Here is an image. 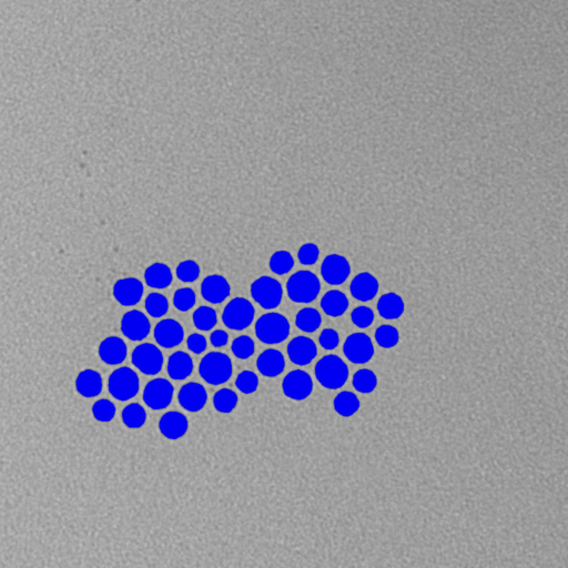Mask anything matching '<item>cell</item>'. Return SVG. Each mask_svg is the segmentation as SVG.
Returning a JSON list of instances; mask_svg holds the SVG:
<instances>
[{"mask_svg": "<svg viewBox=\"0 0 568 568\" xmlns=\"http://www.w3.org/2000/svg\"><path fill=\"white\" fill-rule=\"evenodd\" d=\"M378 376L374 373L373 371L369 370V369H362L358 370L354 375H353L352 383L353 386L360 393L369 394L373 392L378 386Z\"/></svg>", "mask_w": 568, "mask_h": 568, "instance_id": "obj_35", "label": "cell"}, {"mask_svg": "<svg viewBox=\"0 0 568 568\" xmlns=\"http://www.w3.org/2000/svg\"><path fill=\"white\" fill-rule=\"evenodd\" d=\"M236 386L245 395L254 393L259 388V376L252 371H242L241 373L236 376Z\"/></svg>", "mask_w": 568, "mask_h": 568, "instance_id": "obj_41", "label": "cell"}, {"mask_svg": "<svg viewBox=\"0 0 568 568\" xmlns=\"http://www.w3.org/2000/svg\"><path fill=\"white\" fill-rule=\"evenodd\" d=\"M153 336L159 347L172 349L178 347L184 341V327L177 320L164 319L156 325Z\"/></svg>", "mask_w": 568, "mask_h": 568, "instance_id": "obj_15", "label": "cell"}, {"mask_svg": "<svg viewBox=\"0 0 568 568\" xmlns=\"http://www.w3.org/2000/svg\"><path fill=\"white\" fill-rule=\"evenodd\" d=\"M189 430V421L184 413L178 411H170L164 413L159 421V431L161 435L168 440H180L187 434Z\"/></svg>", "mask_w": 568, "mask_h": 568, "instance_id": "obj_19", "label": "cell"}, {"mask_svg": "<svg viewBox=\"0 0 568 568\" xmlns=\"http://www.w3.org/2000/svg\"><path fill=\"white\" fill-rule=\"evenodd\" d=\"M256 309L248 299L234 297L225 306L222 312V322L227 329L242 331L250 327Z\"/></svg>", "mask_w": 568, "mask_h": 568, "instance_id": "obj_6", "label": "cell"}, {"mask_svg": "<svg viewBox=\"0 0 568 568\" xmlns=\"http://www.w3.org/2000/svg\"><path fill=\"white\" fill-rule=\"evenodd\" d=\"M343 353L354 365H365L373 358V342L365 333H353L344 342Z\"/></svg>", "mask_w": 568, "mask_h": 568, "instance_id": "obj_10", "label": "cell"}, {"mask_svg": "<svg viewBox=\"0 0 568 568\" xmlns=\"http://www.w3.org/2000/svg\"><path fill=\"white\" fill-rule=\"evenodd\" d=\"M350 273V262L341 254H330L321 264V275L330 286H341Z\"/></svg>", "mask_w": 568, "mask_h": 568, "instance_id": "obj_12", "label": "cell"}, {"mask_svg": "<svg viewBox=\"0 0 568 568\" xmlns=\"http://www.w3.org/2000/svg\"><path fill=\"white\" fill-rule=\"evenodd\" d=\"M349 308V299L343 292L338 290H331L327 292L321 299V309L325 314L332 318L341 317Z\"/></svg>", "mask_w": 568, "mask_h": 568, "instance_id": "obj_27", "label": "cell"}, {"mask_svg": "<svg viewBox=\"0 0 568 568\" xmlns=\"http://www.w3.org/2000/svg\"><path fill=\"white\" fill-rule=\"evenodd\" d=\"M250 293L254 302L265 310L275 309L282 302V284L269 275L254 280L250 286Z\"/></svg>", "mask_w": 568, "mask_h": 568, "instance_id": "obj_7", "label": "cell"}, {"mask_svg": "<svg viewBox=\"0 0 568 568\" xmlns=\"http://www.w3.org/2000/svg\"><path fill=\"white\" fill-rule=\"evenodd\" d=\"M178 402L181 408L191 413L201 411L207 405L208 393L203 385L197 382H189L181 386L178 393Z\"/></svg>", "mask_w": 568, "mask_h": 568, "instance_id": "obj_16", "label": "cell"}, {"mask_svg": "<svg viewBox=\"0 0 568 568\" xmlns=\"http://www.w3.org/2000/svg\"><path fill=\"white\" fill-rule=\"evenodd\" d=\"M98 356L106 365H121L128 356V347L119 336H108L99 344Z\"/></svg>", "mask_w": 568, "mask_h": 568, "instance_id": "obj_20", "label": "cell"}, {"mask_svg": "<svg viewBox=\"0 0 568 568\" xmlns=\"http://www.w3.org/2000/svg\"><path fill=\"white\" fill-rule=\"evenodd\" d=\"M201 268L195 260H184L175 269V275L181 282L193 283L198 280Z\"/></svg>", "mask_w": 568, "mask_h": 568, "instance_id": "obj_38", "label": "cell"}, {"mask_svg": "<svg viewBox=\"0 0 568 568\" xmlns=\"http://www.w3.org/2000/svg\"><path fill=\"white\" fill-rule=\"evenodd\" d=\"M143 279L147 286L156 290H164L171 286L173 280L171 268L169 265L162 262H155L149 265L145 270Z\"/></svg>", "mask_w": 568, "mask_h": 568, "instance_id": "obj_25", "label": "cell"}, {"mask_svg": "<svg viewBox=\"0 0 568 568\" xmlns=\"http://www.w3.org/2000/svg\"><path fill=\"white\" fill-rule=\"evenodd\" d=\"M374 336H375L376 343L383 349H392V347H397L399 341V330L388 324L378 328Z\"/></svg>", "mask_w": 568, "mask_h": 568, "instance_id": "obj_36", "label": "cell"}, {"mask_svg": "<svg viewBox=\"0 0 568 568\" xmlns=\"http://www.w3.org/2000/svg\"><path fill=\"white\" fill-rule=\"evenodd\" d=\"M379 281L373 274L362 272L358 274L351 282L350 291L356 300L367 302L376 297L379 292Z\"/></svg>", "mask_w": 568, "mask_h": 568, "instance_id": "obj_22", "label": "cell"}, {"mask_svg": "<svg viewBox=\"0 0 568 568\" xmlns=\"http://www.w3.org/2000/svg\"><path fill=\"white\" fill-rule=\"evenodd\" d=\"M319 258H320V249H319L318 245L312 243V242H308V243L301 245L300 249L297 251V259L300 261L301 264H315L318 262Z\"/></svg>", "mask_w": 568, "mask_h": 568, "instance_id": "obj_43", "label": "cell"}, {"mask_svg": "<svg viewBox=\"0 0 568 568\" xmlns=\"http://www.w3.org/2000/svg\"><path fill=\"white\" fill-rule=\"evenodd\" d=\"M319 343L324 350H335L340 344V335L333 329H324L319 336Z\"/></svg>", "mask_w": 568, "mask_h": 568, "instance_id": "obj_44", "label": "cell"}, {"mask_svg": "<svg viewBox=\"0 0 568 568\" xmlns=\"http://www.w3.org/2000/svg\"><path fill=\"white\" fill-rule=\"evenodd\" d=\"M254 331L259 341L274 345L286 341L290 335L291 325L284 315L277 312H269L258 319Z\"/></svg>", "mask_w": 568, "mask_h": 568, "instance_id": "obj_3", "label": "cell"}, {"mask_svg": "<svg viewBox=\"0 0 568 568\" xmlns=\"http://www.w3.org/2000/svg\"><path fill=\"white\" fill-rule=\"evenodd\" d=\"M361 403L356 394L344 391L338 393L333 401V408L335 412L343 417H350L358 413Z\"/></svg>", "mask_w": 568, "mask_h": 568, "instance_id": "obj_28", "label": "cell"}, {"mask_svg": "<svg viewBox=\"0 0 568 568\" xmlns=\"http://www.w3.org/2000/svg\"><path fill=\"white\" fill-rule=\"evenodd\" d=\"M314 373L315 378L323 388L338 390L349 379V367L340 356L330 354L317 362Z\"/></svg>", "mask_w": 568, "mask_h": 568, "instance_id": "obj_1", "label": "cell"}, {"mask_svg": "<svg viewBox=\"0 0 568 568\" xmlns=\"http://www.w3.org/2000/svg\"><path fill=\"white\" fill-rule=\"evenodd\" d=\"M321 282L318 275L308 270L295 272L286 282V293L295 304H311L319 297Z\"/></svg>", "mask_w": 568, "mask_h": 568, "instance_id": "obj_2", "label": "cell"}, {"mask_svg": "<svg viewBox=\"0 0 568 568\" xmlns=\"http://www.w3.org/2000/svg\"><path fill=\"white\" fill-rule=\"evenodd\" d=\"M132 362L134 367L146 375H157L164 367L162 351L152 343L139 344L132 351Z\"/></svg>", "mask_w": 568, "mask_h": 568, "instance_id": "obj_8", "label": "cell"}, {"mask_svg": "<svg viewBox=\"0 0 568 568\" xmlns=\"http://www.w3.org/2000/svg\"><path fill=\"white\" fill-rule=\"evenodd\" d=\"M143 293L145 286L136 277H123L114 283V297L121 306H136L140 302Z\"/></svg>", "mask_w": 568, "mask_h": 568, "instance_id": "obj_17", "label": "cell"}, {"mask_svg": "<svg viewBox=\"0 0 568 568\" xmlns=\"http://www.w3.org/2000/svg\"><path fill=\"white\" fill-rule=\"evenodd\" d=\"M145 308L147 313L152 318H162L169 311V301L166 295L159 292H152L145 301Z\"/></svg>", "mask_w": 568, "mask_h": 568, "instance_id": "obj_34", "label": "cell"}, {"mask_svg": "<svg viewBox=\"0 0 568 568\" xmlns=\"http://www.w3.org/2000/svg\"><path fill=\"white\" fill-rule=\"evenodd\" d=\"M269 268L277 275H284L295 268V258L288 251H275L269 260Z\"/></svg>", "mask_w": 568, "mask_h": 568, "instance_id": "obj_33", "label": "cell"}, {"mask_svg": "<svg viewBox=\"0 0 568 568\" xmlns=\"http://www.w3.org/2000/svg\"><path fill=\"white\" fill-rule=\"evenodd\" d=\"M175 395V388L171 382L162 378L151 380L143 388L145 404L153 411L164 410L171 404Z\"/></svg>", "mask_w": 568, "mask_h": 568, "instance_id": "obj_9", "label": "cell"}, {"mask_svg": "<svg viewBox=\"0 0 568 568\" xmlns=\"http://www.w3.org/2000/svg\"><path fill=\"white\" fill-rule=\"evenodd\" d=\"M123 424L132 430L143 428L147 422V412L139 403H130L121 413Z\"/></svg>", "mask_w": 568, "mask_h": 568, "instance_id": "obj_30", "label": "cell"}, {"mask_svg": "<svg viewBox=\"0 0 568 568\" xmlns=\"http://www.w3.org/2000/svg\"><path fill=\"white\" fill-rule=\"evenodd\" d=\"M198 370L201 379L208 384L222 385L231 379L234 365L225 353L210 352L202 358Z\"/></svg>", "mask_w": 568, "mask_h": 568, "instance_id": "obj_4", "label": "cell"}, {"mask_svg": "<svg viewBox=\"0 0 568 568\" xmlns=\"http://www.w3.org/2000/svg\"><path fill=\"white\" fill-rule=\"evenodd\" d=\"M92 415L98 422L108 423L114 420L117 413L116 405L110 399H98L92 405Z\"/></svg>", "mask_w": 568, "mask_h": 568, "instance_id": "obj_40", "label": "cell"}, {"mask_svg": "<svg viewBox=\"0 0 568 568\" xmlns=\"http://www.w3.org/2000/svg\"><path fill=\"white\" fill-rule=\"evenodd\" d=\"M351 320L353 324L360 329H365L373 323L374 312L369 306H358L351 313Z\"/></svg>", "mask_w": 568, "mask_h": 568, "instance_id": "obj_42", "label": "cell"}, {"mask_svg": "<svg viewBox=\"0 0 568 568\" xmlns=\"http://www.w3.org/2000/svg\"><path fill=\"white\" fill-rule=\"evenodd\" d=\"M140 390V380L136 371L128 367L114 370L108 379V391L114 399L125 402L134 399Z\"/></svg>", "mask_w": 568, "mask_h": 568, "instance_id": "obj_5", "label": "cell"}, {"mask_svg": "<svg viewBox=\"0 0 568 568\" xmlns=\"http://www.w3.org/2000/svg\"><path fill=\"white\" fill-rule=\"evenodd\" d=\"M120 329L125 338L132 341H143L151 331V324L143 312L132 310L123 314Z\"/></svg>", "mask_w": 568, "mask_h": 568, "instance_id": "obj_13", "label": "cell"}, {"mask_svg": "<svg viewBox=\"0 0 568 568\" xmlns=\"http://www.w3.org/2000/svg\"><path fill=\"white\" fill-rule=\"evenodd\" d=\"M378 311L382 318L386 320H395L402 317L405 311V304L401 295L388 292L380 297L378 302Z\"/></svg>", "mask_w": 568, "mask_h": 568, "instance_id": "obj_26", "label": "cell"}, {"mask_svg": "<svg viewBox=\"0 0 568 568\" xmlns=\"http://www.w3.org/2000/svg\"><path fill=\"white\" fill-rule=\"evenodd\" d=\"M188 350L193 354H202L208 347V340L200 333H193L187 338Z\"/></svg>", "mask_w": 568, "mask_h": 568, "instance_id": "obj_45", "label": "cell"}, {"mask_svg": "<svg viewBox=\"0 0 568 568\" xmlns=\"http://www.w3.org/2000/svg\"><path fill=\"white\" fill-rule=\"evenodd\" d=\"M231 352L239 360H248L256 352V343L248 335H240L231 343Z\"/></svg>", "mask_w": 568, "mask_h": 568, "instance_id": "obj_37", "label": "cell"}, {"mask_svg": "<svg viewBox=\"0 0 568 568\" xmlns=\"http://www.w3.org/2000/svg\"><path fill=\"white\" fill-rule=\"evenodd\" d=\"M172 302L178 311L188 312L197 304V295L191 288H180L175 292Z\"/></svg>", "mask_w": 568, "mask_h": 568, "instance_id": "obj_39", "label": "cell"}, {"mask_svg": "<svg viewBox=\"0 0 568 568\" xmlns=\"http://www.w3.org/2000/svg\"><path fill=\"white\" fill-rule=\"evenodd\" d=\"M75 385H76L77 392L82 397L91 399V397H98L101 393L102 388H103V380L98 371L86 369L79 372Z\"/></svg>", "mask_w": 568, "mask_h": 568, "instance_id": "obj_23", "label": "cell"}, {"mask_svg": "<svg viewBox=\"0 0 568 568\" xmlns=\"http://www.w3.org/2000/svg\"><path fill=\"white\" fill-rule=\"evenodd\" d=\"M322 317L320 312L313 308H304L295 315V325L302 332L313 333L321 327Z\"/></svg>", "mask_w": 568, "mask_h": 568, "instance_id": "obj_29", "label": "cell"}, {"mask_svg": "<svg viewBox=\"0 0 568 568\" xmlns=\"http://www.w3.org/2000/svg\"><path fill=\"white\" fill-rule=\"evenodd\" d=\"M286 352L292 363L299 367H306L318 356V347L312 338L300 335L288 342Z\"/></svg>", "mask_w": 568, "mask_h": 568, "instance_id": "obj_14", "label": "cell"}, {"mask_svg": "<svg viewBox=\"0 0 568 568\" xmlns=\"http://www.w3.org/2000/svg\"><path fill=\"white\" fill-rule=\"evenodd\" d=\"M193 321L195 327L199 331H211L218 323V314L216 310L211 306H202L195 309L193 314Z\"/></svg>", "mask_w": 568, "mask_h": 568, "instance_id": "obj_32", "label": "cell"}, {"mask_svg": "<svg viewBox=\"0 0 568 568\" xmlns=\"http://www.w3.org/2000/svg\"><path fill=\"white\" fill-rule=\"evenodd\" d=\"M195 370V365L191 356L184 351H177L168 358L166 372L170 379L175 381L187 380Z\"/></svg>", "mask_w": 568, "mask_h": 568, "instance_id": "obj_24", "label": "cell"}, {"mask_svg": "<svg viewBox=\"0 0 568 568\" xmlns=\"http://www.w3.org/2000/svg\"><path fill=\"white\" fill-rule=\"evenodd\" d=\"M257 369L265 378H277L286 369V358L277 349H268L258 356Z\"/></svg>", "mask_w": 568, "mask_h": 568, "instance_id": "obj_21", "label": "cell"}, {"mask_svg": "<svg viewBox=\"0 0 568 568\" xmlns=\"http://www.w3.org/2000/svg\"><path fill=\"white\" fill-rule=\"evenodd\" d=\"M231 295V286L227 277L221 274H211L201 283V295L211 304L225 302Z\"/></svg>", "mask_w": 568, "mask_h": 568, "instance_id": "obj_18", "label": "cell"}, {"mask_svg": "<svg viewBox=\"0 0 568 568\" xmlns=\"http://www.w3.org/2000/svg\"><path fill=\"white\" fill-rule=\"evenodd\" d=\"M212 403L219 413L230 414L238 406L239 397L230 388H221L213 395Z\"/></svg>", "mask_w": 568, "mask_h": 568, "instance_id": "obj_31", "label": "cell"}, {"mask_svg": "<svg viewBox=\"0 0 568 568\" xmlns=\"http://www.w3.org/2000/svg\"><path fill=\"white\" fill-rule=\"evenodd\" d=\"M210 343L216 349L225 347L229 343V334H227V331L221 329L212 331L210 334Z\"/></svg>", "mask_w": 568, "mask_h": 568, "instance_id": "obj_46", "label": "cell"}, {"mask_svg": "<svg viewBox=\"0 0 568 568\" xmlns=\"http://www.w3.org/2000/svg\"><path fill=\"white\" fill-rule=\"evenodd\" d=\"M282 391L288 399L304 401L312 394L313 380L306 371H291L283 379Z\"/></svg>", "mask_w": 568, "mask_h": 568, "instance_id": "obj_11", "label": "cell"}]
</instances>
